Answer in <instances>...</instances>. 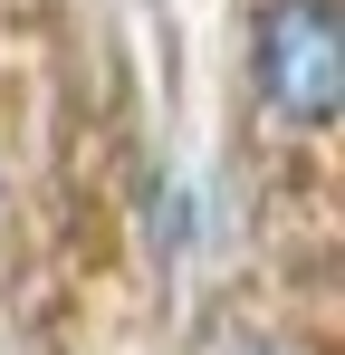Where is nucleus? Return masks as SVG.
Segmentation results:
<instances>
[{"mask_svg": "<svg viewBox=\"0 0 345 355\" xmlns=\"http://www.w3.org/2000/svg\"><path fill=\"white\" fill-rule=\"evenodd\" d=\"M192 240H202V202H192L182 182H163V192H154V250H163V259H182Z\"/></svg>", "mask_w": 345, "mask_h": 355, "instance_id": "f03ea898", "label": "nucleus"}, {"mask_svg": "<svg viewBox=\"0 0 345 355\" xmlns=\"http://www.w3.org/2000/svg\"><path fill=\"white\" fill-rule=\"evenodd\" d=\"M240 355H297V346H288V336H249Z\"/></svg>", "mask_w": 345, "mask_h": 355, "instance_id": "7ed1b4c3", "label": "nucleus"}, {"mask_svg": "<svg viewBox=\"0 0 345 355\" xmlns=\"http://www.w3.org/2000/svg\"><path fill=\"white\" fill-rule=\"evenodd\" d=\"M249 87L269 125L288 135H326L345 106V29H336V0H259L249 19Z\"/></svg>", "mask_w": 345, "mask_h": 355, "instance_id": "f257e3e1", "label": "nucleus"}]
</instances>
